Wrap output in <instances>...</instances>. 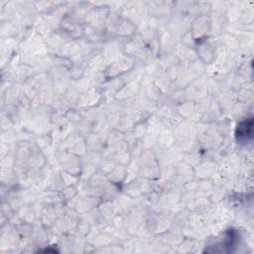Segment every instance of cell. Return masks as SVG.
<instances>
[{"label": "cell", "instance_id": "1", "mask_svg": "<svg viewBox=\"0 0 254 254\" xmlns=\"http://www.w3.org/2000/svg\"><path fill=\"white\" fill-rule=\"evenodd\" d=\"M238 235L233 230L225 232L224 236L220 241H217L214 246H209L211 249H207V252H231L236 247Z\"/></svg>", "mask_w": 254, "mask_h": 254}, {"label": "cell", "instance_id": "2", "mask_svg": "<svg viewBox=\"0 0 254 254\" xmlns=\"http://www.w3.org/2000/svg\"><path fill=\"white\" fill-rule=\"evenodd\" d=\"M252 118L246 119L237 125L236 138L240 142H247L252 138Z\"/></svg>", "mask_w": 254, "mask_h": 254}]
</instances>
